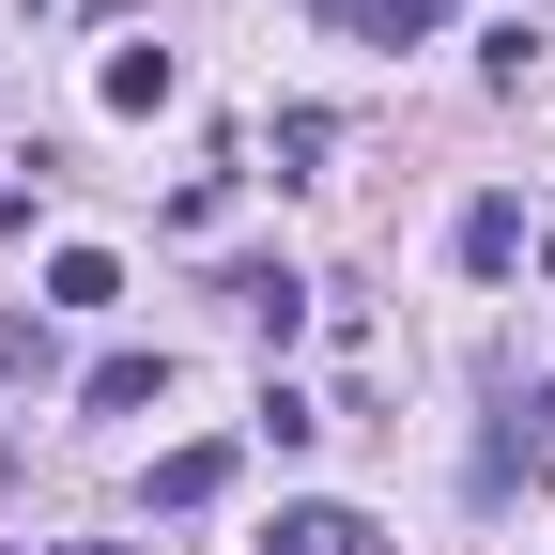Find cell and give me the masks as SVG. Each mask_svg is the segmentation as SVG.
Wrapping results in <instances>:
<instances>
[{
  "mask_svg": "<svg viewBox=\"0 0 555 555\" xmlns=\"http://www.w3.org/2000/svg\"><path fill=\"white\" fill-rule=\"evenodd\" d=\"M247 555H386V525H371V509H278Z\"/></svg>",
  "mask_w": 555,
  "mask_h": 555,
  "instance_id": "1",
  "label": "cell"
},
{
  "mask_svg": "<svg viewBox=\"0 0 555 555\" xmlns=\"http://www.w3.org/2000/svg\"><path fill=\"white\" fill-rule=\"evenodd\" d=\"M93 93H108V124H155L185 78H170V47H108V78H93Z\"/></svg>",
  "mask_w": 555,
  "mask_h": 555,
  "instance_id": "2",
  "label": "cell"
},
{
  "mask_svg": "<svg viewBox=\"0 0 555 555\" xmlns=\"http://www.w3.org/2000/svg\"><path fill=\"white\" fill-rule=\"evenodd\" d=\"M324 31H356V47H416V31H448V0H324Z\"/></svg>",
  "mask_w": 555,
  "mask_h": 555,
  "instance_id": "3",
  "label": "cell"
},
{
  "mask_svg": "<svg viewBox=\"0 0 555 555\" xmlns=\"http://www.w3.org/2000/svg\"><path fill=\"white\" fill-rule=\"evenodd\" d=\"M232 309H247L262 339H294V309H309V278H294V262H232Z\"/></svg>",
  "mask_w": 555,
  "mask_h": 555,
  "instance_id": "4",
  "label": "cell"
},
{
  "mask_svg": "<svg viewBox=\"0 0 555 555\" xmlns=\"http://www.w3.org/2000/svg\"><path fill=\"white\" fill-rule=\"evenodd\" d=\"M525 262V201H463V278H509Z\"/></svg>",
  "mask_w": 555,
  "mask_h": 555,
  "instance_id": "5",
  "label": "cell"
},
{
  "mask_svg": "<svg viewBox=\"0 0 555 555\" xmlns=\"http://www.w3.org/2000/svg\"><path fill=\"white\" fill-rule=\"evenodd\" d=\"M47 309H124V262H108V247H62V262H47Z\"/></svg>",
  "mask_w": 555,
  "mask_h": 555,
  "instance_id": "6",
  "label": "cell"
},
{
  "mask_svg": "<svg viewBox=\"0 0 555 555\" xmlns=\"http://www.w3.org/2000/svg\"><path fill=\"white\" fill-rule=\"evenodd\" d=\"M217 494H232V448H170L155 463V509H217Z\"/></svg>",
  "mask_w": 555,
  "mask_h": 555,
  "instance_id": "7",
  "label": "cell"
},
{
  "mask_svg": "<svg viewBox=\"0 0 555 555\" xmlns=\"http://www.w3.org/2000/svg\"><path fill=\"white\" fill-rule=\"evenodd\" d=\"M155 386H170V356H93V386H78V401H93V416H139Z\"/></svg>",
  "mask_w": 555,
  "mask_h": 555,
  "instance_id": "8",
  "label": "cell"
},
{
  "mask_svg": "<svg viewBox=\"0 0 555 555\" xmlns=\"http://www.w3.org/2000/svg\"><path fill=\"white\" fill-rule=\"evenodd\" d=\"M0 371H47V324L31 309H0Z\"/></svg>",
  "mask_w": 555,
  "mask_h": 555,
  "instance_id": "9",
  "label": "cell"
},
{
  "mask_svg": "<svg viewBox=\"0 0 555 555\" xmlns=\"http://www.w3.org/2000/svg\"><path fill=\"white\" fill-rule=\"evenodd\" d=\"M540 278H555V232H540Z\"/></svg>",
  "mask_w": 555,
  "mask_h": 555,
  "instance_id": "10",
  "label": "cell"
},
{
  "mask_svg": "<svg viewBox=\"0 0 555 555\" xmlns=\"http://www.w3.org/2000/svg\"><path fill=\"white\" fill-rule=\"evenodd\" d=\"M78 555H124V540H78Z\"/></svg>",
  "mask_w": 555,
  "mask_h": 555,
  "instance_id": "11",
  "label": "cell"
}]
</instances>
